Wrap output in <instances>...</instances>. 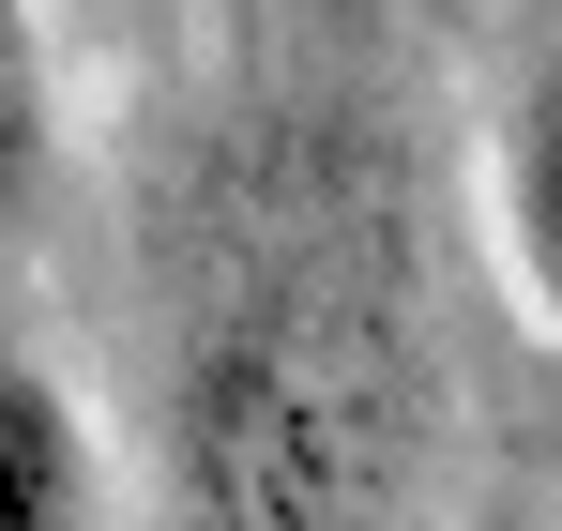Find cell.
Wrapping results in <instances>:
<instances>
[{"label":"cell","instance_id":"cell-1","mask_svg":"<svg viewBox=\"0 0 562 531\" xmlns=\"http://www.w3.org/2000/svg\"><path fill=\"white\" fill-rule=\"evenodd\" d=\"M441 441V364L395 289V244L289 228L244 244L183 350L168 531H395Z\"/></svg>","mask_w":562,"mask_h":531},{"label":"cell","instance_id":"cell-2","mask_svg":"<svg viewBox=\"0 0 562 531\" xmlns=\"http://www.w3.org/2000/svg\"><path fill=\"white\" fill-rule=\"evenodd\" d=\"M0 531H106V455L92 410L61 395V364L0 335Z\"/></svg>","mask_w":562,"mask_h":531},{"label":"cell","instance_id":"cell-3","mask_svg":"<svg viewBox=\"0 0 562 531\" xmlns=\"http://www.w3.org/2000/svg\"><path fill=\"white\" fill-rule=\"evenodd\" d=\"M502 259L532 289V319L562 335V61H532L502 106Z\"/></svg>","mask_w":562,"mask_h":531},{"label":"cell","instance_id":"cell-4","mask_svg":"<svg viewBox=\"0 0 562 531\" xmlns=\"http://www.w3.org/2000/svg\"><path fill=\"white\" fill-rule=\"evenodd\" d=\"M46 152H61V91H46V31L31 0H0V228L46 197Z\"/></svg>","mask_w":562,"mask_h":531},{"label":"cell","instance_id":"cell-5","mask_svg":"<svg viewBox=\"0 0 562 531\" xmlns=\"http://www.w3.org/2000/svg\"><path fill=\"white\" fill-rule=\"evenodd\" d=\"M457 531H532V517H457Z\"/></svg>","mask_w":562,"mask_h":531}]
</instances>
